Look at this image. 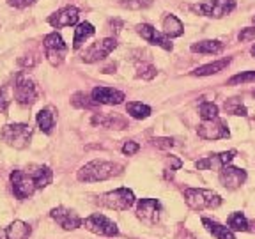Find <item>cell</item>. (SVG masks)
I'll return each instance as SVG.
<instances>
[{
  "label": "cell",
  "mask_w": 255,
  "mask_h": 239,
  "mask_svg": "<svg viewBox=\"0 0 255 239\" xmlns=\"http://www.w3.org/2000/svg\"><path fill=\"white\" fill-rule=\"evenodd\" d=\"M123 172V167L114 161H105V159H94L91 163L84 165L80 168L76 177L82 183H98V181H107L116 177Z\"/></svg>",
  "instance_id": "6da1fadb"
},
{
  "label": "cell",
  "mask_w": 255,
  "mask_h": 239,
  "mask_svg": "<svg viewBox=\"0 0 255 239\" xmlns=\"http://www.w3.org/2000/svg\"><path fill=\"white\" fill-rule=\"evenodd\" d=\"M184 202L193 211H204V209H216L222 204V197L204 188H188L184 190Z\"/></svg>",
  "instance_id": "7a4b0ae2"
},
{
  "label": "cell",
  "mask_w": 255,
  "mask_h": 239,
  "mask_svg": "<svg viewBox=\"0 0 255 239\" xmlns=\"http://www.w3.org/2000/svg\"><path fill=\"white\" fill-rule=\"evenodd\" d=\"M37 85L25 71L18 73L14 78V100L21 107H30L37 101Z\"/></svg>",
  "instance_id": "3957f363"
},
{
  "label": "cell",
  "mask_w": 255,
  "mask_h": 239,
  "mask_svg": "<svg viewBox=\"0 0 255 239\" xmlns=\"http://www.w3.org/2000/svg\"><path fill=\"white\" fill-rule=\"evenodd\" d=\"M0 138L14 149H25L30 143L32 127L30 124H5L0 131Z\"/></svg>",
  "instance_id": "277c9868"
},
{
  "label": "cell",
  "mask_w": 255,
  "mask_h": 239,
  "mask_svg": "<svg viewBox=\"0 0 255 239\" xmlns=\"http://www.w3.org/2000/svg\"><path fill=\"white\" fill-rule=\"evenodd\" d=\"M11 184L12 191H14L16 199H28V197L34 195V191L37 190L36 183V175H34V168L30 170H14L11 174Z\"/></svg>",
  "instance_id": "5b68a950"
},
{
  "label": "cell",
  "mask_w": 255,
  "mask_h": 239,
  "mask_svg": "<svg viewBox=\"0 0 255 239\" xmlns=\"http://www.w3.org/2000/svg\"><path fill=\"white\" fill-rule=\"evenodd\" d=\"M98 202L103 207L114 209V211H126V209H129V207L135 204V195H133V191L128 190V188H119V190L108 191V193L100 195Z\"/></svg>",
  "instance_id": "8992f818"
},
{
  "label": "cell",
  "mask_w": 255,
  "mask_h": 239,
  "mask_svg": "<svg viewBox=\"0 0 255 239\" xmlns=\"http://www.w3.org/2000/svg\"><path fill=\"white\" fill-rule=\"evenodd\" d=\"M236 9V0H202L199 4L191 5V11L200 16L223 18L225 14Z\"/></svg>",
  "instance_id": "52a82bcc"
},
{
  "label": "cell",
  "mask_w": 255,
  "mask_h": 239,
  "mask_svg": "<svg viewBox=\"0 0 255 239\" xmlns=\"http://www.w3.org/2000/svg\"><path fill=\"white\" fill-rule=\"evenodd\" d=\"M43 48H44V55H46L48 62L52 64V66H60L66 53H68V44L64 43V39L57 32H52V34H48L44 37Z\"/></svg>",
  "instance_id": "ba28073f"
},
{
  "label": "cell",
  "mask_w": 255,
  "mask_h": 239,
  "mask_svg": "<svg viewBox=\"0 0 255 239\" xmlns=\"http://www.w3.org/2000/svg\"><path fill=\"white\" fill-rule=\"evenodd\" d=\"M84 225L87 231H91L92 234L98 236H107V238H114V236L119 234V229H117V223L112 222L110 218H107L105 215L100 213H94L89 218L84 220Z\"/></svg>",
  "instance_id": "9c48e42d"
},
{
  "label": "cell",
  "mask_w": 255,
  "mask_h": 239,
  "mask_svg": "<svg viewBox=\"0 0 255 239\" xmlns=\"http://www.w3.org/2000/svg\"><path fill=\"white\" fill-rule=\"evenodd\" d=\"M197 133H199V136L204 140H222V138H229V136H231L227 122L218 119V117L213 120H204L202 124H199Z\"/></svg>",
  "instance_id": "30bf717a"
},
{
  "label": "cell",
  "mask_w": 255,
  "mask_h": 239,
  "mask_svg": "<svg viewBox=\"0 0 255 239\" xmlns=\"http://www.w3.org/2000/svg\"><path fill=\"white\" fill-rule=\"evenodd\" d=\"M117 48V41L114 37H107V39H101L98 43H92L82 55V60L87 64L98 62V60L105 59V57L110 55L114 50Z\"/></svg>",
  "instance_id": "8fae6325"
},
{
  "label": "cell",
  "mask_w": 255,
  "mask_h": 239,
  "mask_svg": "<svg viewBox=\"0 0 255 239\" xmlns=\"http://www.w3.org/2000/svg\"><path fill=\"white\" fill-rule=\"evenodd\" d=\"M161 215V204L156 199H140L136 206V216L147 225H154Z\"/></svg>",
  "instance_id": "7c38bea8"
},
{
  "label": "cell",
  "mask_w": 255,
  "mask_h": 239,
  "mask_svg": "<svg viewBox=\"0 0 255 239\" xmlns=\"http://www.w3.org/2000/svg\"><path fill=\"white\" fill-rule=\"evenodd\" d=\"M50 216H52V218L59 223L64 231H75V229H78L80 225L84 223V220L80 218L75 211H71V209H68V207H62V206L52 209Z\"/></svg>",
  "instance_id": "4fadbf2b"
},
{
  "label": "cell",
  "mask_w": 255,
  "mask_h": 239,
  "mask_svg": "<svg viewBox=\"0 0 255 239\" xmlns=\"http://www.w3.org/2000/svg\"><path fill=\"white\" fill-rule=\"evenodd\" d=\"M236 154H238L236 151H225V152H220V154H211L207 156V158L199 159L195 165L199 170H222L223 167H227L231 163Z\"/></svg>",
  "instance_id": "5bb4252c"
},
{
  "label": "cell",
  "mask_w": 255,
  "mask_h": 239,
  "mask_svg": "<svg viewBox=\"0 0 255 239\" xmlns=\"http://www.w3.org/2000/svg\"><path fill=\"white\" fill-rule=\"evenodd\" d=\"M136 32H138L140 36H142V39H145L147 43L156 44V46L163 48V50H167V52H170L172 50L170 37L165 36V34H161V32H158L152 25L140 23L138 27H136Z\"/></svg>",
  "instance_id": "9a60e30c"
},
{
  "label": "cell",
  "mask_w": 255,
  "mask_h": 239,
  "mask_svg": "<svg viewBox=\"0 0 255 239\" xmlns=\"http://www.w3.org/2000/svg\"><path fill=\"white\" fill-rule=\"evenodd\" d=\"M218 179L223 188L236 190V188H239L241 184H245V181H247V172L238 167H223L218 174Z\"/></svg>",
  "instance_id": "2e32d148"
},
{
  "label": "cell",
  "mask_w": 255,
  "mask_h": 239,
  "mask_svg": "<svg viewBox=\"0 0 255 239\" xmlns=\"http://www.w3.org/2000/svg\"><path fill=\"white\" fill-rule=\"evenodd\" d=\"M91 96L98 105H121L126 98L124 92L112 87H94Z\"/></svg>",
  "instance_id": "e0dca14e"
},
{
  "label": "cell",
  "mask_w": 255,
  "mask_h": 239,
  "mask_svg": "<svg viewBox=\"0 0 255 239\" xmlns=\"http://www.w3.org/2000/svg\"><path fill=\"white\" fill-rule=\"evenodd\" d=\"M78 9L76 7H64L60 11H57L55 14H52L48 18V23L55 28H64V27H71V25L78 23Z\"/></svg>",
  "instance_id": "ac0fdd59"
},
{
  "label": "cell",
  "mask_w": 255,
  "mask_h": 239,
  "mask_svg": "<svg viewBox=\"0 0 255 239\" xmlns=\"http://www.w3.org/2000/svg\"><path fill=\"white\" fill-rule=\"evenodd\" d=\"M30 232L32 229L28 223L21 222V220H16L9 227L0 229V239H28Z\"/></svg>",
  "instance_id": "d6986e66"
},
{
  "label": "cell",
  "mask_w": 255,
  "mask_h": 239,
  "mask_svg": "<svg viewBox=\"0 0 255 239\" xmlns=\"http://www.w3.org/2000/svg\"><path fill=\"white\" fill-rule=\"evenodd\" d=\"M202 225L207 229V232H211L216 239H236L234 232L231 231L229 227H223L220 223L213 222L209 218H202Z\"/></svg>",
  "instance_id": "ffe728a7"
},
{
  "label": "cell",
  "mask_w": 255,
  "mask_h": 239,
  "mask_svg": "<svg viewBox=\"0 0 255 239\" xmlns=\"http://www.w3.org/2000/svg\"><path fill=\"white\" fill-rule=\"evenodd\" d=\"M184 27L181 23V20L174 14H167L163 18V34L168 37H179L183 36Z\"/></svg>",
  "instance_id": "44dd1931"
},
{
  "label": "cell",
  "mask_w": 255,
  "mask_h": 239,
  "mask_svg": "<svg viewBox=\"0 0 255 239\" xmlns=\"http://www.w3.org/2000/svg\"><path fill=\"white\" fill-rule=\"evenodd\" d=\"M94 27H92L89 21H84V23H80L78 27L75 28V37H73V48L75 50H80L82 44L85 43V39H89L91 36H94Z\"/></svg>",
  "instance_id": "7402d4cb"
},
{
  "label": "cell",
  "mask_w": 255,
  "mask_h": 239,
  "mask_svg": "<svg viewBox=\"0 0 255 239\" xmlns=\"http://www.w3.org/2000/svg\"><path fill=\"white\" fill-rule=\"evenodd\" d=\"M37 124H39V129L46 135L52 133V127L55 126V114H53V108H43V110L37 114Z\"/></svg>",
  "instance_id": "603a6c76"
},
{
  "label": "cell",
  "mask_w": 255,
  "mask_h": 239,
  "mask_svg": "<svg viewBox=\"0 0 255 239\" xmlns=\"http://www.w3.org/2000/svg\"><path fill=\"white\" fill-rule=\"evenodd\" d=\"M231 62V59H223V60H216V62H211V64H206V66H200L197 68L195 71H191V75L195 76H209V75H216L220 73L222 69H225Z\"/></svg>",
  "instance_id": "cb8c5ba5"
},
{
  "label": "cell",
  "mask_w": 255,
  "mask_h": 239,
  "mask_svg": "<svg viewBox=\"0 0 255 239\" xmlns=\"http://www.w3.org/2000/svg\"><path fill=\"white\" fill-rule=\"evenodd\" d=\"M223 50V43L220 41H213V39H207V41H199V43L191 44V52L193 53H220Z\"/></svg>",
  "instance_id": "d4e9b609"
},
{
  "label": "cell",
  "mask_w": 255,
  "mask_h": 239,
  "mask_svg": "<svg viewBox=\"0 0 255 239\" xmlns=\"http://www.w3.org/2000/svg\"><path fill=\"white\" fill-rule=\"evenodd\" d=\"M227 225L231 231H238V232H250V223H248L247 216L243 213H232L227 218Z\"/></svg>",
  "instance_id": "484cf974"
},
{
  "label": "cell",
  "mask_w": 255,
  "mask_h": 239,
  "mask_svg": "<svg viewBox=\"0 0 255 239\" xmlns=\"http://www.w3.org/2000/svg\"><path fill=\"white\" fill-rule=\"evenodd\" d=\"M92 122L94 124H100L101 127H126V122L123 119H119L117 116H107V114H96L92 117Z\"/></svg>",
  "instance_id": "4316f807"
},
{
  "label": "cell",
  "mask_w": 255,
  "mask_h": 239,
  "mask_svg": "<svg viewBox=\"0 0 255 239\" xmlns=\"http://www.w3.org/2000/svg\"><path fill=\"white\" fill-rule=\"evenodd\" d=\"M126 112L133 119H147L151 116V107L140 103V101H131L126 105Z\"/></svg>",
  "instance_id": "83f0119b"
},
{
  "label": "cell",
  "mask_w": 255,
  "mask_h": 239,
  "mask_svg": "<svg viewBox=\"0 0 255 239\" xmlns=\"http://www.w3.org/2000/svg\"><path fill=\"white\" fill-rule=\"evenodd\" d=\"M223 108H225V112H227V114H232V116H241V117L247 116V108H245V105L241 103V100H239V98L227 100V101H225V105H223Z\"/></svg>",
  "instance_id": "f1b7e54d"
},
{
  "label": "cell",
  "mask_w": 255,
  "mask_h": 239,
  "mask_svg": "<svg viewBox=\"0 0 255 239\" xmlns=\"http://www.w3.org/2000/svg\"><path fill=\"white\" fill-rule=\"evenodd\" d=\"M199 116L202 120H213L218 117V107L213 101H204L199 108Z\"/></svg>",
  "instance_id": "f546056e"
},
{
  "label": "cell",
  "mask_w": 255,
  "mask_h": 239,
  "mask_svg": "<svg viewBox=\"0 0 255 239\" xmlns=\"http://www.w3.org/2000/svg\"><path fill=\"white\" fill-rule=\"evenodd\" d=\"M71 105L76 108H92L94 105H98L94 100H92V96L89 98L85 92H78V94H75L71 98Z\"/></svg>",
  "instance_id": "4dcf8cb0"
},
{
  "label": "cell",
  "mask_w": 255,
  "mask_h": 239,
  "mask_svg": "<svg viewBox=\"0 0 255 239\" xmlns=\"http://www.w3.org/2000/svg\"><path fill=\"white\" fill-rule=\"evenodd\" d=\"M252 82H255V71H243V73H239V75L232 76V78H229L227 84L243 85V84H252Z\"/></svg>",
  "instance_id": "1f68e13d"
},
{
  "label": "cell",
  "mask_w": 255,
  "mask_h": 239,
  "mask_svg": "<svg viewBox=\"0 0 255 239\" xmlns=\"http://www.w3.org/2000/svg\"><path fill=\"white\" fill-rule=\"evenodd\" d=\"M152 4V0H123L121 5L128 9H133V11H138V9H145Z\"/></svg>",
  "instance_id": "d6a6232c"
},
{
  "label": "cell",
  "mask_w": 255,
  "mask_h": 239,
  "mask_svg": "<svg viewBox=\"0 0 255 239\" xmlns=\"http://www.w3.org/2000/svg\"><path fill=\"white\" fill-rule=\"evenodd\" d=\"M138 78H143V80H152L156 76V68L152 64H142L138 66V73H136Z\"/></svg>",
  "instance_id": "836d02e7"
},
{
  "label": "cell",
  "mask_w": 255,
  "mask_h": 239,
  "mask_svg": "<svg viewBox=\"0 0 255 239\" xmlns=\"http://www.w3.org/2000/svg\"><path fill=\"white\" fill-rule=\"evenodd\" d=\"M138 151H140V145L136 142H133V140H128V142H124L123 152L126 156H133V154H136Z\"/></svg>",
  "instance_id": "e575fe53"
},
{
  "label": "cell",
  "mask_w": 255,
  "mask_h": 239,
  "mask_svg": "<svg viewBox=\"0 0 255 239\" xmlns=\"http://www.w3.org/2000/svg\"><path fill=\"white\" fill-rule=\"evenodd\" d=\"M238 39L241 41V43H247V41L255 39V27H247V28H243V30L239 32Z\"/></svg>",
  "instance_id": "d590c367"
},
{
  "label": "cell",
  "mask_w": 255,
  "mask_h": 239,
  "mask_svg": "<svg viewBox=\"0 0 255 239\" xmlns=\"http://www.w3.org/2000/svg\"><path fill=\"white\" fill-rule=\"evenodd\" d=\"M34 2H36V0H7V4L16 9H25V7H28V5L34 4Z\"/></svg>",
  "instance_id": "8d00e7d4"
},
{
  "label": "cell",
  "mask_w": 255,
  "mask_h": 239,
  "mask_svg": "<svg viewBox=\"0 0 255 239\" xmlns=\"http://www.w3.org/2000/svg\"><path fill=\"white\" fill-rule=\"evenodd\" d=\"M152 142H154V145L158 149H168L174 145V140L172 138H156V140H152Z\"/></svg>",
  "instance_id": "74e56055"
},
{
  "label": "cell",
  "mask_w": 255,
  "mask_h": 239,
  "mask_svg": "<svg viewBox=\"0 0 255 239\" xmlns=\"http://www.w3.org/2000/svg\"><path fill=\"white\" fill-rule=\"evenodd\" d=\"M167 163L170 165V170H179L181 167H183V161H181L179 158H175V156H170V158H167Z\"/></svg>",
  "instance_id": "f35d334b"
},
{
  "label": "cell",
  "mask_w": 255,
  "mask_h": 239,
  "mask_svg": "<svg viewBox=\"0 0 255 239\" xmlns=\"http://www.w3.org/2000/svg\"><path fill=\"white\" fill-rule=\"evenodd\" d=\"M252 55L255 57V44H254V46H252Z\"/></svg>",
  "instance_id": "ab89813d"
},
{
  "label": "cell",
  "mask_w": 255,
  "mask_h": 239,
  "mask_svg": "<svg viewBox=\"0 0 255 239\" xmlns=\"http://www.w3.org/2000/svg\"><path fill=\"white\" fill-rule=\"evenodd\" d=\"M254 98H255V92H254Z\"/></svg>",
  "instance_id": "60d3db41"
},
{
  "label": "cell",
  "mask_w": 255,
  "mask_h": 239,
  "mask_svg": "<svg viewBox=\"0 0 255 239\" xmlns=\"http://www.w3.org/2000/svg\"><path fill=\"white\" fill-rule=\"evenodd\" d=\"M254 21H255V18H254Z\"/></svg>",
  "instance_id": "b9f144b4"
}]
</instances>
